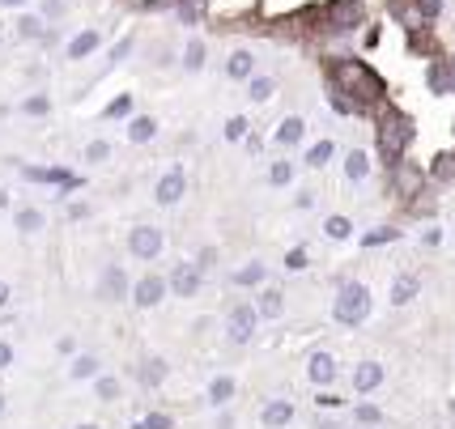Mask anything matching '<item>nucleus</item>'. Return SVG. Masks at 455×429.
<instances>
[{"instance_id": "nucleus-1", "label": "nucleus", "mask_w": 455, "mask_h": 429, "mask_svg": "<svg viewBox=\"0 0 455 429\" xmlns=\"http://www.w3.org/2000/svg\"><path fill=\"white\" fill-rule=\"evenodd\" d=\"M328 73H332V81H336V89H340V94L358 98V102H375V98L383 94V89H379V77H375L362 60H353V56L332 60V64H328Z\"/></svg>"}, {"instance_id": "nucleus-2", "label": "nucleus", "mask_w": 455, "mask_h": 429, "mask_svg": "<svg viewBox=\"0 0 455 429\" xmlns=\"http://www.w3.org/2000/svg\"><path fill=\"white\" fill-rule=\"evenodd\" d=\"M409 140H413L409 115L396 111V106H383V115H379V153L387 157V162H396V157H404Z\"/></svg>"}, {"instance_id": "nucleus-3", "label": "nucleus", "mask_w": 455, "mask_h": 429, "mask_svg": "<svg viewBox=\"0 0 455 429\" xmlns=\"http://www.w3.org/2000/svg\"><path fill=\"white\" fill-rule=\"evenodd\" d=\"M370 314V289L358 285V281H345L340 293H336V323H362V319Z\"/></svg>"}, {"instance_id": "nucleus-4", "label": "nucleus", "mask_w": 455, "mask_h": 429, "mask_svg": "<svg viewBox=\"0 0 455 429\" xmlns=\"http://www.w3.org/2000/svg\"><path fill=\"white\" fill-rule=\"evenodd\" d=\"M362 26V0H332L324 9V30H353Z\"/></svg>"}, {"instance_id": "nucleus-5", "label": "nucleus", "mask_w": 455, "mask_h": 429, "mask_svg": "<svg viewBox=\"0 0 455 429\" xmlns=\"http://www.w3.org/2000/svg\"><path fill=\"white\" fill-rule=\"evenodd\" d=\"M128 247H132L136 259H154V255L162 251V230H154V226H136L132 238H128Z\"/></svg>"}, {"instance_id": "nucleus-6", "label": "nucleus", "mask_w": 455, "mask_h": 429, "mask_svg": "<svg viewBox=\"0 0 455 429\" xmlns=\"http://www.w3.org/2000/svg\"><path fill=\"white\" fill-rule=\"evenodd\" d=\"M421 183H426L421 166H413V162H396V187H400L404 196H421Z\"/></svg>"}, {"instance_id": "nucleus-7", "label": "nucleus", "mask_w": 455, "mask_h": 429, "mask_svg": "<svg viewBox=\"0 0 455 429\" xmlns=\"http://www.w3.org/2000/svg\"><path fill=\"white\" fill-rule=\"evenodd\" d=\"M171 289H175L179 298H192V293L200 289V268H196V263H179L175 277H171Z\"/></svg>"}, {"instance_id": "nucleus-8", "label": "nucleus", "mask_w": 455, "mask_h": 429, "mask_svg": "<svg viewBox=\"0 0 455 429\" xmlns=\"http://www.w3.org/2000/svg\"><path fill=\"white\" fill-rule=\"evenodd\" d=\"M426 81H430L434 94H451V89H455V60H438V64H430Z\"/></svg>"}, {"instance_id": "nucleus-9", "label": "nucleus", "mask_w": 455, "mask_h": 429, "mask_svg": "<svg viewBox=\"0 0 455 429\" xmlns=\"http://www.w3.org/2000/svg\"><path fill=\"white\" fill-rule=\"evenodd\" d=\"M251 328H256V310H251V306H238V310L230 314V340H234V344H247V340H251Z\"/></svg>"}, {"instance_id": "nucleus-10", "label": "nucleus", "mask_w": 455, "mask_h": 429, "mask_svg": "<svg viewBox=\"0 0 455 429\" xmlns=\"http://www.w3.org/2000/svg\"><path fill=\"white\" fill-rule=\"evenodd\" d=\"M124 293H128V277H124V268L111 263L107 272H103V298H107V302H120Z\"/></svg>"}, {"instance_id": "nucleus-11", "label": "nucleus", "mask_w": 455, "mask_h": 429, "mask_svg": "<svg viewBox=\"0 0 455 429\" xmlns=\"http://www.w3.org/2000/svg\"><path fill=\"white\" fill-rule=\"evenodd\" d=\"M162 293H166V281H162V277H145V281L136 285V306H158Z\"/></svg>"}, {"instance_id": "nucleus-12", "label": "nucleus", "mask_w": 455, "mask_h": 429, "mask_svg": "<svg viewBox=\"0 0 455 429\" xmlns=\"http://www.w3.org/2000/svg\"><path fill=\"white\" fill-rule=\"evenodd\" d=\"M396 17H400L404 26H409V30H421L430 13H426V9L417 5V0H396Z\"/></svg>"}, {"instance_id": "nucleus-13", "label": "nucleus", "mask_w": 455, "mask_h": 429, "mask_svg": "<svg viewBox=\"0 0 455 429\" xmlns=\"http://www.w3.org/2000/svg\"><path fill=\"white\" fill-rule=\"evenodd\" d=\"M183 170H171V175H162V183H158V204H175L179 196H183Z\"/></svg>"}, {"instance_id": "nucleus-14", "label": "nucleus", "mask_w": 455, "mask_h": 429, "mask_svg": "<svg viewBox=\"0 0 455 429\" xmlns=\"http://www.w3.org/2000/svg\"><path fill=\"white\" fill-rule=\"evenodd\" d=\"M379 383H383V365H375V361L358 365V374H353V387H358V391H375Z\"/></svg>"}, {"instance_id": "nucleus-15", "label": "nucleus", "mask_w": 455, "mask_h": 429, "mask_svg": "<svg viewBox=\"0 0 455 429\" xmlns=\"http://www.w3.org/2000/svg\"><path fill=\"white\" fill-rule=\"evenodd\" d=\"M311 379H315L319 387H328V383L336 379V361H332L328 353H315V357H311Z\"/></svg>"}, {"instance_id": "nucleus-16", "label": "nucleus", "mask_w": 455, "mask_h": 429, "mask_svg": "<svg viewBox=\"0 0 455 429\" xmlns=\"http://www.w3.org/2000/svg\"><path fill=\"white\" fill-rule=\"evenodd\" d=\"M345 175H349V179H353V183H362V179H366V175H370V157H366V153H362V149H353V153H349V157H345Z\"/></svg>"}, {"instance_id": "nucleus-17", "label": "nucleus", "mask_w": 455, "mask_h": 429, "mask_svg": "<svg viewBox=\"0 0 455 429\" xmlns=\"http://www.w3.org/2000/svg\"><path fill=\"white\" fill-rule=\"evenodd\" d=\"M417 289H421V281H417V277H396V285H391V302H396V306L413 302V298H417Z\"/></svg>"}, {"instance_id": "nucleus-18", "label": "nucleus", "mask_w": 455, "mask_h": 429, "mask_svg": "<svg viewBox=\"0 0 455 429\" xmlns=\"http://www.w3.org/2000/svg\"><path fill=\"white\" fill-rule=\"evenodd\" d=\"M251 68H256V56H251V51H234V56H230V64H226V73H230L234 81L251 77Z\"/></svg>"}, {"instance_id": "nucleus-19", "label": "nucleus", "mask_w": 455, "mask_h": 429, "mask_svg": "<svg viewBox=\"0 0 455 429\" xmlns=\"http://www.w3.org/2000/svg\"><path fill=\"white\" fill-rule=\"evenodd\" d=\"M154 132H158V119H149V115H140V119H132V124H128V140H136V145L154 140Z\"/></svg>"}, {"instance_id": "nucleus-20", "label": "nucleus", "mask_w": 455, "mask_h": 429, "mask_svg": "<svg viewBox=\"0 0 455 429\" xmlns=\"http://www.w3.org/2000/svg\"><path fill=\"white\" fill-rule=\"evenodd\" d=\"M302 132H307V124H302L298 115H289V119L277 128V140H281V145H298V140H302Z\"/></svg>"}, {"instance_id": "nucleus-21", "label": "nucleus", "mask_w": 455, "mask_h": 429, "mask_svg": "<svg viewBox=\"0 0 455 429\" xmlns=\"http://www.w3.org/2000/svg\"><path fill=\"white\" fill-rule=\"evenodd\" d=\"M289 416H294V408H289L285 400H277V404H268V408H264V425H268V429H281Z\"/></svg>"}, {"instance_id": "nucleus-22", "label": "nucleus", "mask_w": 455, "mask_h": 429, "mask_svg": "<svg viewBox=\"0 0 455 429\" xmlns=\"http://www.w3.org/2000/svg\"><path fill=\"white\" fill-rule=\"evenodd\" d=\"M98 47V34L94 30H85V34H77L73 43H68V60H81V56H89V51Z\"/></svg>"}, {"instance_id": "nucleus-23", "label": "nucleus", "mask_w": 455, "mask_h": 429, "mask_svg": "<svg viewBox=\"0 0 455 429\" xmlns=\"http://www.w3.org/2000/svg\"><path fill=\"white\" fill-rule=\"evenodd\" d=\"M281 306H285V302H281V293H277V289H268V293H260V302H256V314H264V319H277V314H281Z\"/></svg>"}, {"instance_id": "nucleus-24", "label": "nucleus", "mask_w": 455, "mask_h": 429, "mask_svg": "<svg viewBox=\"0 0 455 429\" xmlns=\"http://www.w3.org/2000/svg\"><path fill=\"white\" fill-rule=\"evenodd\" d=\"M17 230H22V234H38V230H43V212H38V208H22V212H17Z\"/></svg>"}, {"instance_id": "nucleus-25", "label": "nucleus", "mask_w": 455, "mask_h": 429, "mask_svg": "<svg viewBox=\"0 0 455 429\" xmlns=\"http://www.w3.org/2000/svg\"><path fill=\"white\" fill-rule=\"evenodd\" d=\"M434 179H455V153H438L434 157V166H430Z\"/></svg>"}, {"instance_id": "nucleus-26", "label": "nucleus", "mask_w": 455, "mask_h": 429, "mask_svg": "<svg viewBox=\"0 0 455 429\" xmlns=\"http://www.w3.org/2000/svg\"><path fill=\"white\" fill-rule=\"evenodd\" d=\"M230 395H234V379H213L209 400H213V404H230Z\"/></svg>"}, {"instance_id": "nucleus-27", "label": "nucleus", "mask_w": 455, "mask_h": 429, "mask_svg": "<svg viewBox=\"0 0 455 429\" xmlns=\"http://www.w3.org/2000/svg\"><path fill=\"white\" fill-rule=\"evenodd\" d=\"M332 153H336V145H332V140H319V145L307 153V166H328V157H332Z\"/></svg>"}, {"instance_id": "nucleus-28", "label": "nucleus", "mask_w": 455, "mask_h": 429, "mask_svg": "<svg viewBox=\"0 0 455 429\" xmlns=\"http://www.w3.org/2000/svg\"><path fill=\"white\" fill-rule=\"evenodd\" d=\"M183 68H192V73H196V68H205V43H196V38L187 43V56H183Z\"/></svg>"}, {"instance_id": "nucleus-29", "label": "nucleus", "mask_w": 455, "mask_h": 429, "mask_svg": "<svg viewBox=\"0 0 455 429\" xmlns=\"http://www.w3.org/2000/svg\"><path fill=\"white\" fill-rule=\"evenodd\" d=\"M264 281V263H247L243 272H234V285H260Z\"/></svg>"}, {"instance_id": "nucleus-30", "label": "nucleus", "mask_w": 455, "mask_h": 429, "mask_svg": "<svg viewBox=\"0 0 455 429\" xmlns=\"http://www.w3.org/2000/svg\"><path fill=\"white\" fill-rule=\"evenodd\" d=\"M277 94V81L273 77H256V81H251V98H256V102H268Z\"/></svg>"}, {"instance_id": "nucleus-31", "label": "nucleus", "mask_w": 455, "mask_h": 429, "mask_svg": "<svg viewBox=\"0 0 455 429\" xmlns=\"http://www.w3.org/2000/svg\"><path fill=\"white\" fill-rule=\"evenodd\" d=\"M289 179H294V166H289V162H273V170H268V183H273V187H285Z\"/></svg>"}, {"instance_id": "nucleus-32", "label": "nucleus", "mask_w": 455, "mask_h": 429, "mask_svg": "<svg viewBox=\"0 0 455 429\" xmlns=\"http://www.w3.org/2000/svg\"><path fill=\"white\" fill-rule=\"evenodd\" d=\"M324 234H328V238H336V242H340V238H349V217H328V221H324Z\"/></svg>"}, {"instance_id": "nucleus-33", "label": "nucleus", "mask_w": 455, "mask_h": 429, "mask_svg": "<svg viewBox=\"0 0 455 429\" xmlns=\"http://www.w3.org/2000/svg\"><path fill=\"white\" fill-rule=\"evenodd\" d=\"M94 374H98V361L94 357H77L73 361V379H94Z\"/></svg>"}, {"instance_id": "nucleus-34", "label": "nucleus", "mask_w": 455, "mask_h": 429, "mask_svg": "<svg viewBox=\"0 0 455 429\" xmlns=\"http://www.w3.org/2000/svg\"><path fill=\"white\" fill-rule=\"evenodd\" d=\"M162 374H166V365L162 361H145V370H140V379L154 387V383H162Z\"/></svg>"}, {"instance_id": "nucleus-35", "label": "nucleus", "mask_w": 455, "mask_h": 429, "mask_svg": "<svg viewBox=\"0 0 455 429\" xmlns=\"http://www.w3.org/2000/svg\"><path fill=\"white\" fill-rule=\"evenodd\" d=\"M107 157H111V145H107V140H94V145L85 149V162H107Z\"/></svg>"}, {"instance_id": "nucleus-36", "label": "nucleus", "mask_w": 455, "mask_h": 429, "mask_svg": "<svg viewBox=\"0 0 455 429\" xmlns=\"http://www.w3.org/2000/svg\"><path fill=\"white\" fill-rule=\"evenodd\" d=\"M285 268H289V272H302V268H307V251H302V247H294V251L285 255Z\"/></svg>"}, {"instance_id": "nucleus-37", "label": "nucleus", "mask_w": 455, "mask_h": 429, "mask_svg": "<svg viewBox=\"0 0 455 429\" xmlns=\"http://www.w3.org/2000/svg\"><path fill=\"white\" fill-rule=\"evenodd\" d=\"M243 136H247V119H238V115H234V119L226 124V140H243Z\"/></svg>"}, {"instance_id": "nucleus-38", "label": "nucleus", "mask_w": 455, "mask_h": 429, "mask_svg": "<svg viewBox=\"0 0 455 429\" xmlns=\"http://www.w3.org/2000/svg\"><path fill=\"white\" fill-rule=\"evenodd\" d=\"M120 395V383L115 379H98V400H115Z\"/></svg>"}, {"instance_id": "nucleus-39", "label": "nucleus", "mask_w": 455, "mask_h": 429, "mask_svg": "<svg viewBox=\"0 0 455 429\" xmlns=\"http://www.w3.org/2000/svg\"><path fill=\"white\" fill-rule=\"evenodd\" d=\"M391 238H396V230H375V234L362 238V247H379V242H391Z\"/></svg>"}, {"instance_id": "nucleus-40", "label": "nucleus", "mask_w": 455, "mask_h": 429, "mask_svg": "<svg viewBox=\"0 0 455 429\" xmlns=\"http://www.w3.org/2000/svg\"><path fill=\"white\" fill-rule=\"evenodd\" d=\"M47 111H52V102H47V98H30L26 102V115H47Z\"/></svg>"}, {"instance_id": "nucleus-41", "label": "nucleus", "mask_w": 455, "mask_h": 429, "mask_svg": "<svg viewBox=\"0 0 455 429\" xmlns=\"http://www.w3.org/2000/svg\"><path fill=\"white\" fill-rule=\"evenodd\" d=\"M17 26H22V38H38V34H43V26H38L34 17H22Z\"/></svg>"}, {"instance_id": "nucleus-42", "label": "nucleus", "mask_w": 455, "mask_h": 429, "mask_svg": "<svg viewBox=\"0 0 455 429\" xmlns=\"http://www.w3.org/2000/svg\"><path fill=\"white\" fill-rule=\"evenodd\" d=\"M128 106H132V98H115L111 106H107V115L115 119V115H128Z\"/></svg>"}, {"instance_id": "nucleus-43", "label": "nucleus", "mask_w": 455, "mask_h": 429, "mask_svg": "<svg viewBox=\"0 0 455 429\" xmlns=\"http://www.w3.org/2000/svg\"><path fill=\"white\" fill-rule=\"evenodd\" d=\"M140 429H171V416H162V412H154V416H149Z\"/></svg>"}, {"instance_id": "nucleus-44", "label": "nucleus", "mask_w": 455, "mask_h": 429, "mask_svg": "<svg viewBox=\"0 0 455 429\" xmlns=\"http://www.w3.org/2000/svg\"><path fill=\"white\" fill-rule=\"evenodd\" d=\"M315 400H319V408H332V404H340V400H336V395H332V391H319V395H315Z\"/></svg>"}, {"instance_id": "nucleus-45", "label": "nucleus", "mask_w": 455, "mask_h": 429, "mask_svg": "<svg viewBox=\"0 0 455 429\" xmlns=\"http://www.w3.org/2000/svg\"><path fill=\"white\" fill-rule=\"evenodd\" d=\"M358 421H366V425H375V421H379V412H375V408H358Z\"/></svg>"}, {"instance_id": "nucleus-46", "label": "nucleus", "mask_w": 455, "mask_h": 429, "mask_svg": "<svg viewBox=\"0 0 455 429\" xmlns=\"http://www.w3.org/2000/svg\"><path fill=\"white\" fill-rule=\"evenodd\" d=\"M213 259H217V251H213V247H209V251H200V263H196V268H209Z\"/></svg>"}, {"instance_id": "nucleus-47", "label": "nucleus", "mask_w": 455, "mask_h": 429, "mask_svg": "<svg viewBox=\"0 0 455 429\" xmlns=\"http://www.w3.org/2000/svg\"><path fill=\"white\" fill-rule=\"evenodd\" d=\"M9 361H13V349H9V344H0V370H5Z\"/></svg>"}, {"instance_id": "nucleus-48", "label": "nucleus", "mask_w": 455, "mask_h": 429, "mask_svg": "<svg viewBox=\"0 0 455 429\" xmlns=\"http://www.w3.org/2000/svg\"><path fill=\"white\" fill-rule=\"evenodd\" d=\"M9 302V285H0V306H5Z\"/></svg>"}, {"instance_id": "nucleus-49", "label": "nucleus", "mask_w": 455, "mask_h": 429, "mask_svg": "<svg viewBox=\"0 0 455 429\" xmlns=\"http://www.w3.org/2000/svg\"><path fill=\"white\" fill-rule=\"evenodd\" d=\"M319 429H336V425H332V421H319Z\"/></svg>"}, {"instance_id": "nucleus-50", "label": "nucleus", "mask_w": 455, "mask_h": 429, "mask_svg": "<svg viewBox=\"0 0 455 429\" xmlns=\"http://www.w3.org/2000/svg\"><path fill=\"white\" fill-rule=\"evenodd\" d=\"M0 5H22V0H0Z\"/></svg>"}, {"instance_id": "nucleus-51", "label": "nucleus", "mask_w": 455, "mask_h": 429, "mask_svg": "<svg viewBox=\"0 0 455 429\" xmlns=\"http://www.w3.org/2000/svg\"><path fill=\"white\" fill-rule=\"evenodd\" d=\"M81 429H98V425H81Z\"/></svg>"}, {"instance_id": "nucleus-52", "label": "nucleus", "mask_w": 455, "mask_h": 429, "mask_svg": "<svg viewBox=\"0 0 455 429\" xmlns=\"http://www.w3.org/2000/svg\"><path fill=\"white\" fill-rule=\"evenodd\" d=\"M0 204H5V191H0Z\"/></svg>"}, {"instance_id": "nucleus-53", "label": "nucleus", "mask_w": 455, "mask_h": 429, "mask_svg": "<svg viewBox=\"0 0 455 429\" xmlns=\"http://www.w3.org/2000/svg\"><path fill=\"white\" fill-rule=\"evenodd\" d=\"M451 408H455V404H451Z\"/></svg>"}]
</instances>
